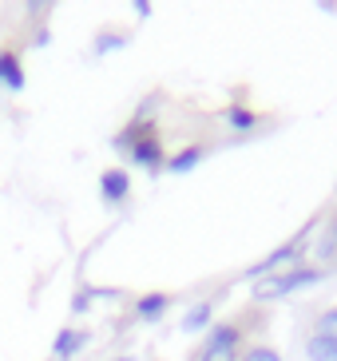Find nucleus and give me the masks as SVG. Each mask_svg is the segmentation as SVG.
Wrapping results in <instances>:
<instances>
[{
  "instance_id": "obj_13",
  "label": "nucleus",
  "mask_w": 337,
  "mask_h": 361,
  "mask_svg": "<svg viewBox=\"0 0 337 361\" xmlns=\"http://www.w3.org/2000/svg\"><path fill=\"white\" fill-rule=\"evenodd\" d=\"M314 255H317V262H337V214L326 223V231H321V238H317V246H314Z\"/></svg>"
},
{
  "instance_id": "obj_1",
  "label": "nucleus",
  "mask_w": 337,
  "mask_h": 361,
  "mask_svg": "<svg viewBox=\"0 0 337 361\" xmlns=\"http://www.w3.org/2000/svg\"><path fill=\"white\" fill-rule=\"evenodd\" d=\"M326 278V270L321 266H290V270H282V274H270V278H258L250 286V298L254 302H278V298H290L294 290H306V286H317Z\"/></svg>"
},
{
  "instance_id": "obj_21",
  "label": "nucleus",
  "mask_w": 337,
  "mask_h": 361,
  "mask_svg": "<svg viewBox=\"0 0 337 361\" xmlns=\"http://www.w3.org/2000/svg\"><path fill=\"white\" fill-rule=\"evenodd\" d=\"M116 361H135V357H116Z\"/></svg>"
},
{
  "instance_id": "obj_14",
  "label": "nucleus",
  "mask_w": 337,
  "mask_h": 361,
  "mask_svg": "<svg viewBox=\"0 0 337 361\" xmlns=\"http://www.w3.org/2000/svg\"><path fill=\"white\" fill-rule=\"evenodd\" d=\"M306 357L310 361H337V341L310 334V338H306Z\"/></svg>"
},
{
  "instance_id": "obj_17",
  "label": "nucleus",
  "mask_w": 337,
  "mask_h": 361,
  "mask_svg": "<svg viewBox=\"0 0 337 361\" xmlns=\"http://www.w3.org/2000/svg\"><path fill=\"white\" fill-rule=\"evenodd\" d=\"M238 361H282V353H278L274 345H266V341H254V345H246V350L238 353Z\"/></svg>"
},
{
  "instance_id": "obj_3",
  "label": "nucleus",
  "mask_w": 337,
  "mask_h": 361,
  "mask_svg": "<svg viewBox=\"0 0 337 361\" xmlns=\"http://www.w3.org/2000/svg\"><path fill=\"white\" fill-rule=\"evenodd\" d=\"M127 159L135 163V167L151 171V175L167 171V151H163V139H159V131H155V135H143V139H139L135 147L127 151Z\"/></svg>"
},
{
  "instance_id": "obj_9",
  "label": "nucleus",
  "mask_w": 337,
  "mask_h": 361,
  "mask_svg": "<svg viewBox=\"0 0 337 361\" xmlns=\"http://www.w3.org/2000/svg\"><path fill=\"white\" fill-rule=\"evenodd\" d=\"M143 135H155V123H151V119H131V123H127V128L111 139V143H116V151H123V155H127V151L135 147Z\"/></svg>"
},
{
  "instance_id": "obj_11",
  "label": "nucleus",
  "mask_w": 337,
  "mask_h": 361,
  "mask_svg": "<svg viewBox=\"0 0 337 361\" xmlns=\"http://www.w3.org/2000/svg\"><path fill=\"white\" fill-rule=\"evenodd\" d=\"M222 123H226L231 131H238V135H246V131H254L258 123H262V119L254 116L250 107H243V104H231L226 111H222Z\"/></svg>"
},
{
  "instance_id": "obj_5",
  "label": "nucleus",
  "mask_w": 337,
  "mask_h": 361,
  "mask_svg": "<svg viewBox=\"0 0 337 361\" xmlns=\"http://www.w3.org/2000/svg\"><path fill=\"white\" fill-rule=\"evenodd\" d=\"M99 191H104L107 207L127 202V195H131V175H127V167H107L104 175H99Z\"/></svg>"
},
{
  "instance_id": "obj_12",
  "label": "nucleus",
  "mask_w": 337,
  "mask_h": 361,
  "mask_svg": "<svg viewBox=\"0 0 337 361\" xmlns=\"http://www.w3.org/2000/svg\"><path fill=\"white\" fill-rule=\"evenodd\" d=\"M167 306H171L167 294H159V290H155V294H143L135 302V318L139 322H159L163 314H167Z\"/></svg>"
},
{
  "instance_id": "obj_22",
  "label": "nucleus",
  "mask_w": 337,
  "mask_h": 361,
  "mask_svg": "<svg viewBox=\"0 0 337 361\" xmlns=\"http://www.w3.org/2000/svg\"><path fill=\"white\" fill-rule=\"evenodd\" d=\"M333 266H337V262H333Z\"/></svg>"
},
{
  "instance_id": "obj_10",
  "label": "nucleus",
  "mask_w": 337,
  "mask_h": 361,
  "mask_svg": "<svg viewBox=\"0 0 337 361\" xmlns=\"http://www.w3.org/2000/svg\"><path fill=\"white\" fill-rule=\"evenodd\" d=\"M214 326V302H195L187 310V318H183V334H199V329H211Z\"/></svg>"
},
{
  "instance_id": "obj_8",
  "label": "nucleus",
  "mask_w": 337,
  "mask_h": 361,
  "mask_svg": "<svg viewBox=\"0 0 337 361\" xmlns=\"http://www.w3.org/2000/svg\"><path fill=\"white\" fill-rule=\"evenodd\" d=\"M207 155H211V147H202V143L183 147L179 155H171V159H167V171H171V175H187V171H195L202 159H207Z\"/></svg>"
},
{
  "instance_id": "obj_20",
  "label": "nucleus",
  "mask_w": 337,
  "mask_h": 361,
  "mask_svg": "<svg viewBox=\"0 0 337 361\" xmlns=\"http://www.w3.org/2000/svg\"><path fill=\"white\" fill-rule=\"evenodd\" d=\"M48 44H52V32H48V28H40V32H36V48H48Z\"/></svg>"
},
{
  "instance_id": "obj_16",
  "label": "nucleus",
  "mask_w": 337,
  "mask_h": 361,
  "mask_svg": "<svg viewBox=\"0 0 337 361\" xmlns=\"http://www.w3.org/2000/svg\"><path fill=\"white\" fill-rule=\"evenodd\" d=\"M314 334H317V338L337 341V306H329V310L317 314V318H314Z\"/></svg>"
},
{
  "instance_id": "obj_7",
  "label": "nucleus",
  "mask_w": 337,
  "mask_h": 361,
  "mask_svg": "<svg viewBox=\"0 0 337 361\" xmlns=\"http://www.w3.org/2000/svg\"><path fill=\"white\" fill-rule=\"evenodd\" d=\"M0 87L24 92V64H20V56L12 52V48H0Z\"/></svg>"
},
{
  "instance_id": "obj_6",
  "label": "nucleus",
  "mask_w": 337,
  "mask_h": 361,
  "mask_svg": "<svg viewBox=\"0 0 337 361\" xmlns=\"http://www.w3.org/2000/svg\"><path fill=\"white\" fill-rule=\"evenodd\" d=\"M87 329H75V326H63L60 334H56V341H52V357H60V361H72L75 353L87 345Z\"/></svg>"
},
{
  "instance_id": "obj_15",
  "label": "nucleus",
  "mask_w": 337,
  "mask_h": 361,
  "mask_svg": "<svg viewBox=\"0 0 337 361\" xmlns=\"http://www.w3.org/2000/svg\"><path fill=\"white\" fill-rule=\"evenodd\" d=\"M127 44H131V32H104V36H95L92 52H95V56H107V52H119V48H127Z\"/></svg>"
},
{
  "instance_id": "obj_19",
  "label": "nucleus",
  "mask_w": 337,
  "mask_h": 361,
  "mask_svg": "<svg viewBox=\"0 0 337 361\" xmlns=\"http://www.w3.org/2000/svg\"><path fill=\"white\" fill-rule=\"evenodd\" d=\"M199 361H238V353H231V350H202Z\"/></svg>"
},
{
  "instance_id": "obj_18",
  "label": "nucleus",
  "mask_w": 337,
  "mask_h": 361,
  "mask_svg": "<svg viewBox=\"0 0 337 361\" xmlns=\"http://www.w3.org/2000/svg\"><path fill=\"white\" fill-rule=\"evenodd\" d=\"M92 298H99V290H95V286H87V290H80V294H75V298H72V310H75V314H84V310H87V306H92Z\"/></svg>"
},
{
  "instance_id": "obj_2",
  "label": "nucleus",
  "mask_w": 337,
  "mask_h": 361,
  "mask_svg": "<svg viewBox=\"0 0 337 361\" xmlns=\"http://www.w3.org/2000/svg\"><path fill=\"white\" fill-rule=\"evenodd\" d=\"M317 223H310L302 234H294L290 243H282V246H274L270 255L262 258V262H254L250 270H246V278L250 282H258V278H270V274H282V266L290 270V266H302V258H306V243H310V231H314Z\"/></svg>"
},
{
  "instance_id": "obj_4",
  "label": "nucleus",
  "mask_w": 337,
  "mask_h": 361,
  "mask_svg": "<svg viewBox=\"0 0 337 361\" xmlns=\"http://www.w3.org/2000/svg\"><path fill=\"white\" fill-rule=\"evenodd\" d=\"M243 338H246V329L238 326V322H214V326L207 329L202 350H231V353H238L243 350Z\"/></svg>"
}]
</instances>
